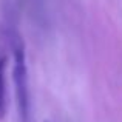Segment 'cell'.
<instances>
[{"label":"cell","instance_id":"1","mask_svg":"<svg viewBox=\"0 0 122 122\" xmlns=\"http://www.w3.org/2000/svg\"><path fill=\"white\" fill-rule=\"evenodd\" d=\"M14 85H15V99H17L19 114L22 121H28L30 113V91H28V71H26V57L22 40H15L14 46Z\"/></svg>","mask_w":122,"mask_h":122},{"label":"cell","instance_id":"2","mask_svg":"<svg viewBox=\"0 0 122 122\" xmlns=\"http://www.w3.org/2000/svg\"><path fill=\"white\" fill-rule=\"evenodd\" d=\"M5 70H6V57L0 56V119L6 114V81H5Z\"/></svg>","mask_w":122,"mask_h":122}]
</instances>
